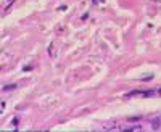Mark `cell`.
<instances>
[{"mask_svg": "<svg viewBox=\"0 0 161 132\" xmlns=\"http://www.w3.org/2000/svg\"><path fill=\"white\" fill-rule=\"evenodd\" d=\"M153 129H158V127H161V119H158V121H153Z\"/></svg>", "mask_w": 161, "mask_h": 132, "instance_id": "1", "label": "cell"}, {"mask_svg": "<svg viewBox=\"0 0 161 132\" xmlns=\"http://www.w3.org/2000/svg\"><path fill=\"white\" fill-rule=\"evenodd\" d=\"M158 94H160V95H161V89H160V90H158Z\"/></svg>", "mask_w": 161, "mask_h": 132, "instance_id": "2", "label": "cell"}]
</instances>
